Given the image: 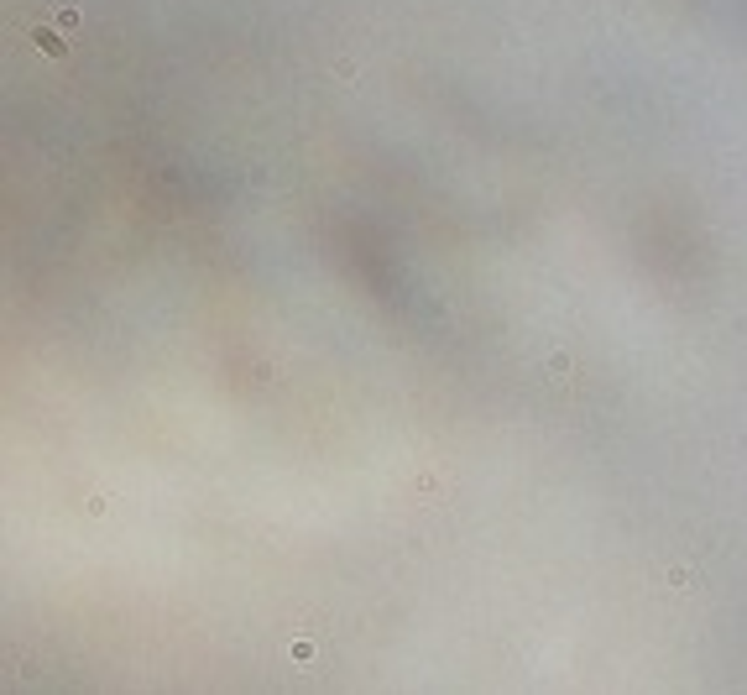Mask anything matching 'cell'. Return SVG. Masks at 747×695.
<instances>
[{
  "instance_id": "1",
  "label": "cell",
  "mask_w": 747,
  "mask_h": 695,
  "mask_svg": "<svg viewBox=\"0 0 747 695\" xmlns=\"http://www.w3.org/2000/svg\"><path fill=\"white\" fill-rule=\"evenodd\" d=\"M63 37H69V31H58V26H37V31H31V42H37L47 58H69V42H63Z\"/></svg>"
},
{
  "instance_id": "2",
  "label": "cell",
  "mask_w": 747,
  "mask_h": 695,
  "mask_svg": "<svg viewBox=\"0 0 747 695\" xmlns=\"http://www.w3.org/2000/svg\"><path fill=\"white\" fill-rule=\"evenodd\" d=\"M53 26H58V31H74V26H79V6H58Z\"/></svg>"
},
{
  "instance_id": "3",
  "label": "cell",
  "mask_w": 747,
  "mask_h": 695,
  "mask_svg": "<svg viewBox=\"0 0 747 695\" xmlns=\"http://www.w3.org/2000/svg\"><path fill=\"white\" fill-rule=\"evenodd\" d=\"M293 659H298V664H304V659H314V643H309V638H298V643H293Z\"/></svg>"
}]
</instances>
